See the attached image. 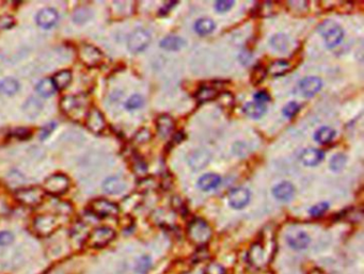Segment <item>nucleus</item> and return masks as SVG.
<instances>
[{"instance_id": "obj_35", "label": "nucleus", "mask_w": 364, "mask_h": 274, "mask_svg": "<svg viewBox=\"0 0 364 274\" xmlns=\"http://www.w3.org/2000/svg\"><path fill=\"white\" fill-rule=\"evenodd\" d=\"M345 164H346V157L342 155V154H337V155H335L331 159V161H330V169L336 172V171L342 170Z\"/></svg>"}, {"instance_id": "obj_11", "label": "nucleus", "mask_w": 364, "mask_h": 274, "mask_svg": "<svg viewBox=\"0 0 364 274\" xmlns=\"http://www.w3.org/2000/svg\"><path fill=\"white\" fill-rule=\"evenodd\" d=\"M86 125L90 131L94 133H100L106 127L105 117L98 109L92 108L88 112Z\"/></svg>"}, {"instance_id": "obj_5", "label": "nucleus", "mask_w": 364, "mask_h": 274, "mask_svg": "<svg viewBox=\"0 0 364 274\" xmlns=\"http://www.w3.org/2000/svg\"><path fill=\"white\" fill-rule=\"evenodd\" d=\"M45 192L39 187H30L20 189L15 193V199L27 207H37L44 201Z\"/></svg>"}, {"instance_id": "obj_43", "label": "nucleus", "mask_w": 364, "mask_h": 274, "mask_svg": "<svg viewBox=\"0 0 364 274\" xmlns=\"http://www.w3.org/2000/svg\"><path fill=\"white\" fill-rule=\"evenodd\" d=\"M133 169H134V172L136 173L138 176L146 175L147 171H148L147 165L145 164V161H142L141 159H136L134 161Z\"/></svg>"}, {"instance_id": "obj_9", "label": "nucleus", "mask_w": 364, "mask_h": 274, "mask_svg": "<svg viewBox=\"0 0 364 274\" xmlns=\"http://www.w3.org/2000/svg\"><path fill=\"white\" fill-rule=\"evenodd\" d=\"M90 208L95 216L100 218L114 217L120 212V208H118L116 204L105 199H97L93 201L90 205Z\"/></svg>"}, {"instance_id": "obj_49", "label": "nucleus", "mask_w": 364, "mask_h": 274, "mask_svg": "<svg viewBox=\"0 0 364 274\" xmlns=\"http://www.w3.org/2000/svg\"><path fill=\"white\" fill-rule=\"evenodd\" d=\"M208 252L206 249H201L200 251H198L193 256V260L196 262H200L201 260H205L208 258Z\"/></svg>"}, {"instance_id": "obj_12", "label": "nucleus", "mask_w": 364, "mask_h": 274, "mask_svg": "<svg viewBox=\"0 0 364 274\" xmlns=\"http://www.w3.org/2000/svg\"><path fill=\"white\" fill-rule=\"evenodd\" d=\"M250 201V192L245 188H236L228 193V203L235 209L247 206Z\"/></svg>"}, {"instance_id": "obj_33", "label": "nucleus", "mask_w": 364, "mask_h": 274, "mask_svg": "<svg viewBox=\"0 0 364 274\" xmlns=\"http://www.w3.org/2000/svg\"><path fill=\"white\" fill-rule=\"evenodd\" d=\"M25 110H26V113L29 116L35 117L38 114H40L41 110H42V105H41V102L38 99L30 98L26 102V105H25Z\"/></svg>"}, {"instance_id": "obj_10", "label": "nucleus", "mask_w": 364, "mask_h": 274, "mask_svg": "<svg viewBox=\"0 0 364 274\" xmlns=\"http://www.w3.org/2000/svg\"><path fill=\"white\" fill-rule=\"evenodd\" d=\"M151 42L150 33L145 29L135 30L129 38V49L134 54H137L146 49Z\"/></svg>"}, {"instance_id": "obj_45", "label": "nucleus", "mask_w": 364, "mask_h": 274, "mask_svg": "<svg viewBox=\"0 0 364 274\" xmlns=\"http://www.w3.org/2000/svg\"><path fill=\"white\" fill-rule=\"evenodd\" d=\"M234 5V2H232V0H230V2H226V0H221V2H217L215 7H216V10L220 13H223V12H226L227 10H230V9L233 7Z\"/></svg>"}, {"instance_id": "obj_47", "label": "nucleus", "mask_w": 364, "mask_h": 274, "mask_svg": "<svg viewBox=\"0 0 364 274\" xmlns=\"http://www.w3.org/2000/svg\"><path fill=\"white\" fill-rule=\"evenodd\" d=\"M141 189H145V190H150V189H153V188H155L157 186L156 182L154 181L153 178H147V179H142V181L140 182L139 184Z\"/></svg>"}, {"instance_id": "obj_6", "label": "nucleus", "mask_w": 364, "mask_h": 274, "mask_svg": "<svg viewBox=\"0 0 364 274\" xmlns=\"http://www.w3.org/2000/svg\"><path fill=\"white\" fill-rule=\"evenodd\" d=\"M115 237V232L110 227L101 226L93 229L87 237V244L92 249H101L111 242Z\"/></svg>"}, {"instance_id": "obj_4", "label": "nucleus", "mask_w": 364, "mask_h": 274, "mask_svg": "<svg viewBox=\"0 0 364 274\" xmlns=\"http://www.w3.org/2000/svg\"><path fill=\"white\" fill-rule=\"evenodd\" d=\"M319 33L325 39L326 44L329 48H333L337 46L343 40L344 32L340 25H337L333 21H326L321 23L318 27Z\"/></svg>"}, {"instance_id": "obj_28", "label": "nucleus", "mask_w": 364, "mask_h": 274, "mask_svg": "<svg viewBox=\"0 0 364 274\" xmlns=\"http://www.w3.org/2000/svg\"><path fill=\"white\" fill-rule=\"evenodd\" d=\"M214 29H215V23L209 19H201L197 21L196 25H194V30H196L200 36H207V34L213 32Z\"/></svg>"}, {"instance_id": "obj_27", "label": "nucleus", "mask_w": 364, "mask_h": 274, "mask_svg": "<svg viewBox=\"0 0 364 274\" xmlns=\"http://www.w3.org/2000/svg\"><path fill=\"white\" fill-rule=\"evenodd\" d=\"M185 45V42L180 37H167L162 42H160V46L166 50H180Z\"/></svg>"}, {"instance_id": "obj_17", "label": "nucleus", "mask_w": 364, "mask_h": 274, "mask_svg": "<svg viewBox=\"0 0 364 274\" xmlns=\"http://www.w3.org/2000/svg\"><path fill=\"white\" fill-rule=\"evenodd\" d=\"M210 159V154L204 150L194 151L188 157V162L192 169L200 170L204 168Z\"/></svg>"}, {"instance_id": "obj_1", "label": "nucleus", "mask_w": 364, "mask_h": 274, "mask_svg": "<svg viewBox=\"0 0 364 274\" xmlns=\"http://www.w3.org/2000/svg\"><path fill=\"white\" fill-rule=\"evenodd\" d=\"M275 253V244L266 245L265 242H256L248 253L249 262L256 268H264L272 261Z\"/></svg>"}, {"instance_id": "obj_18", "label": "nucleus", "mask_w": 364, "mask_h": 274, "mask_svg": "<svg viewBox=\"0 0 364 274\" xmlns=\"http://www.w3.org/2000/svg\"><path fill=\"white\" fill-rule=\"evenodd\" d=\"M287 243L295 250H303L310 243V237L304 232H296L287 236Z\"/></svg>"}, {"instance_id": "obj_15", "label": "nucleus", "mask_w": 364, "mask_h": 274, "mask_svg": "<svg viewBox=\"0 0 364 274\" xmlns=\"http://www.w3.org/2000/svg\"><path fill=\"white\" fill-rule=\"evenodd\" d=\"M126 181L121 176L108 177L103 184V189L108 194H118L125 190Z\"/></svg>"}, {"instance_id": "obj_14", "label": "nucleus", "mask_w": 364, "mask_h": 274, "mask_svg": "<svg viewBox=\"0 0 364 274\" xmlns=\"http://www.w3.org/2000/svg\"><path fill=\"white\" fill-rule=\"evenodd\" d=\"M58 13L55 9L46 8L44 10H41L37 15V23L40 27L48 29L57 23Z\"/></svg>"}, {"instance_id": "obj_29", "label": "nucleus", "mask_w": 364, "mask_h": 274, "mask_svg": "<svg viewBox=\"0 0 364 274\" xmlns=\"http://www.w3.org/2000/svg\"><path fill=\"white\" fill-rule=\"evenodd\" d=\"M37 91L40 94V95L44 96V97H49L52 96L53 94L56 91V87L53 82L52 79L49 78H45L43 80H41L38 84H37Z\"/></svg>"}, {"instance_id": "obj_21", "label": "nucleus", "mask_w": 364, "mask_h": 274, "mask_svg": "<svg viewBox=\"0 0 364 274\" xmlns=\"http://www.w3.org/2000/svg\"><path fill=\"white\" fill-rule=\"evenodd\" d=\"M294 192H295L294 187L290 183L279 184L274 188V190H273L275 198L277 200H280V201H289V200H291L292 196L294 195Z\"/></svg>"}, {"instance_id": "obj_31", "label": "nucleus", "mask_w": 364, "mask_h": 274, "mask_svg": "<svg viewBox=\"0 0 364 274\" xmlns=\"http://www.w3.org/2000/svg\"><path fill=\"white\" fill-rule=\"evenodd\" d=\"M334 134H335V131L332 129V128L324 126V127L319 128V129L315 132L314 139L320 144H326L333 139Z\"/></svg>"}, {"instance_id": "obj_24", "label": "nucleus", "mask_w": 364, "mask_h": 274, "mask_svg": "<svg viewBox=\"0 0 364 274\" xmlns=\"http://www.w3.org/2000/svg\"><path fill=\"white\" fill-rule=\"evenodd\" d=\"M244 111L248 114L249 116L253 118H259L263 116L266 112V106L265 104H262V102H247L246 106L244 107Z\"/></svg>"}, {"instance_id": "obj_32", "label": "nucleus", "mask_w": 364, "mask_h": 274, "mask_svg": "<svg viewBox=\"0 0 364 274\" xmlns=\"http://www.w3.org/2000/svg\"><path fill=\"white\" fill-rule=\"evenodd\" d=\"M270 44L273 45V47H275L278 50H285L289 47L290 44V40L287 38L285 34H276V36L273 37V39L270 40Z\"/></svg>"}, {"instance_id": "obj_13", "label": "nucleus", "mask_w": 364, "mask_h": 274, "mask_svg": "<svg viewBox=\"0 0 364 274\" xmlns=\"http://www.w3.org/2000/svg\"><path fill=\"white\" fill-rule=\"evenodd\" d=\"M321 85H323V82L317 77H307L300 81L299 83V91L302 94L303 96L307 97H311L321 89Z\"/></svg>"}, {"instance_id": "obj_25", "label": "nucleus", "mask_w": 364, "mask_h": 274, "mask_svg": "<svg viewBox=\"0 0 364 274\" xmlns=\"http://www.w3.org/2000/svg\"><path fill=\"white\" fill-rule=\"evenodd\" d=\"M56 89H59V90H62L64 88H66L67 85H69L72 81V73L70 71L67 70H64V71H61L57 73L54 78L52 79Z\"/></svg>"}, {"instance_id": "obj_48", "label": "nucleus", "mask_w": 364, "mask_h": 274, "mask_svg": "<svg viewBox=\"0 0 364 274\" xmlns=\"http://www.w3.org/2000/svg\"><path fill=\"white\" fill-rule=\"evenodd\" d=\"M289 7L292 9V10H296V11H307L308 9V4L304 3V2H292L289 4Z\"/></svg>"}, {"instance_id": "obj_30", "label": "nucleus", "mask_w": 364, "mask_h": 274, "mask_svg": "<svg viewBox=\"0 0 364 274\" xmlns=\"http://www.w3.org/2000/svg\"><path fill=\"white\" fill-rule=\"evenodd\" d=\"M20 84L13 78H5L0 81V93L6 95H13L19 91Z\"/></svg>"}, {"instance_id": "obj_53", "label": "nucleus", "mask_w": 364, "mask_h": 274, "mask_svg": "<svg viewBox=\"0 0 364 274\" xmlns=\"http://www.w3.org/2000/svg\"><path fill=\"white\" fill-rule=\"evenodd\" d=\"M183 139H184V134L182 132H179V133L174 135V142H176V143L181 142Z\"/></svg>"}, {"instance_id": "obj_38", "label": "nucleus", "mask_w": 364, "mask_h": 274, "mask_svg": "<svg viewBox=\"0 0 364 274\" xmlns=\"http://www.w3.org/2000/svg\"><path fill=\"white\" fill-rule=\"evenodd\" d=\"M150 267H151V259H150L149 256H142V257H140L137 260L136 270H137L138 273L143 274V273L148 272Z\"/></svg>"}, {"instance_id": "obj_23", "label": "nucleus", "mask_w": 364, "mask_h": 274, "mask_svg": "<svg viewBox=\"0 0 364 274\" xmlns=\"http://www.w3.org/2000/svg\"><path fill=\"white\" fill-rule=\"evenodd\" d=\"M290 68H291V64L287 61H285V60H276V61H274L268 66L267 72L270 76L279 77V76H282L285 73L289 72Z\"/></svg>"}, {"instance_id": "obj_46", "label": "nucleus", "mask_w": 364, "mask_h": 274, "mask_svg": "<svg viewBox=\"0 0 364 274\" xmlns=\"http://www.w3.org/2000/svg\"><path fill=\"white\" fill-rule=\"evenodd\" d=\"M275 10V5L273 3H264L260 7V14L262 16L272 15Z\"/></svg>"}, {"instance_id": "obj_7", "label": "nucleus", "mask_w": 364, "mask_h": 274, "mask_svg": "<svg viewBox=\"0 0 364 274\" xmlns=\"http://www.w3.org/2000/svg\"><path fill=\"white\" fill-rule=\"evenodd\" d=\"M70 179L64 174H54L49 176L43 186L44 192L52 195H61L69 189Z\"/></svg>"}, {"instance_id": "obj_20", "label": "nucleus", "mask_w": 364, "mask_h": 274, "mask_svg": "<svg viewBox=\"0 0 364 274\" xmlns=\"http://www.w3.org/2000/svg\"><path fill=\"white\" fill-rule=\"evenodd\" d=\"M221 184V177L217 174H205L199 178L198 187L203 191H209L215 189Z\"/></svg>"}, {"instance_id": "obj_42", "label": "nucleus", "mask_w": 364, "mask_h": 274, "mask_svg": "<svg viewBox=\"0 0 364 274\" xmlns=\"http://www.w3.org/2000/svg\"><path fill=\"white\" fill-rule=\"evenodd\" d=\"M14 235L8 230H3L0 232V246H8L11 245L14 242Z\"/></svg>"}, {"instance_id": "obj_34", "label": "nucleus", "mask_w": 364, "mask_h": 274, "mask_svg": "<svg viewBox=\"0 0 364 274\" xmlns=\"http://www.w3.org/2000/svg\"><path fill=\"white\" fill-rule=\"evenodd\" d=\"M234 96L230 92H223L218 96L219 106L225 110L232 109L234 106Z\"/></svg>"}, {"instance_id": "obj_54", "label": "nucleus", "mask_w": 364, "mask_h": 274, "mask_svg": "<svg viewBox=\"0 0 364 274\" xmlns=\"http://www.w3.org/2000/svg\"><path fill=\"white\" fill-rule=\"evenodd\" d=\"M309 274H326L324 271H321L319 269H313L310 271Z\"/></svg>"}, {"instance_id": "obj_16", "label": "nucleus", "mask_w": 364, "mask_h": 274, "mask_svg": "<svg viewBox=\"0 0 364 274\" xmlns=\"http://www.w3.org/2000/svg\"><path fill=\"white\" fill-rule=\"evenodd\" d=\"M324 157H325L324 153L317 149H307L304 150L300 155L302 164L308 167L317 166L324 160Z\"/></svg>"}, {"instance_id": "obj_22", "label": "nucleus", "mask_w": 364, "mask_h": 274, "mask_svg": "<svg viewBox=\"0 0 364 274\" xmlns=\"http://www.w3.org/2000/svg\"><path fill=\"white\" fill-rule=\"evenodd\" d=\"M173 128H174V122L171 116L163 114L157 118V129L159 134L162 135L163 138H166V136L170 134L171 131L173 130Z\"/></svg>"}, {"instance_id": "obj_26", "label": "nucleus", "mask_w": 364, "mask_h": 274, "mask_svg": "<svg viewBox=\"0 0 364 274\" xmlns=\"http://www.w3.org/2000/svg\"><path fill=\"white\" fill-rule=\"evenodd\" d=\"M217 96H218V91L213 87H203L196 93V98L200 104L213 100Z\"/></svg>"}, {"instance_id": "obj_8", "label": "nucleus", "mask_w": 364, "mask_h": 274, "mask_svg": "<svg viewBox=\"0 0 364 274\" xmlns=\"http://www.w3.org/2000/svg\"><path fill=\"white\" fill-rule=\"evenodd\" d=\"M78 57L80 61L88 67L99 65L104 58L98 48L90 44H82L78 48Z\"/></svg>"}, {"instance_id": "obj_36", "label": "nucleus", "mask_w": 364, "mask_h": 274, "mask_svg": "<svg viewBox=\"0 0 364 274\" xmlns=\"http://www.w3.org/2000/svg\"><path fill=\"white\" fill-rule=\"evenodd\" d=\"M265 76H266L265 68L263 66L259 65V66H257L255 68V70H253V72L251 74V81H252V83L259 84V83H261L262 81L264 80Z\"/></svg>"}, {"instance_id": "obj_2", "label": "nucleus", "mask_w": 364, "mask_h": 274, "mask_svg": "<svg viewBox=\"0 0 364 274\" xmlns=\"http://www.w3.org/2000/svg\"><path fill=\"white\" fill-rule=\"evenodd\" d=\"M61 226V221L59 217L52 213L39 215L33 220V230L39 237H48L53 235Z\"/></svg>"}, {"instance_id": "obj_44", "label": "nucleus", "mask_w": 364, "mask_h": 274, "mask_svg": "<svg viewBox=\"0 0 364 274\" xmlns=\"http://www.w3.org/2000/svg\"><path fill=\"white\" fill-rule=\"evenodd\" d=\"M150 139H151V132L148 129H146V128H143V129L139 130L136 133V135H135V141H136L137 143H146Z\"/></svg>"}, {"instance_id": "obj_37", "label": "nucleus", "mask_w": 364, "mask_h": 274, "mask_svg": "<svg viewBox=\"0 0 364 274\" xmlns=\"http://www.w3.org/2000/svg\"><path fill=\"white\" fill-rule=\"evenodd\" d=\"M143 102H145L143 97L139 95V94H135V95H133L128 101H126V108L130 110L138 109L143 106Z\"/></svg>"}, {"instance_id": "obj_52", "label": "nucleus", "mask_w": 364, "mask_h": 274, "mask_svg": "<svg viewBox=\"0 0 364 274\" xmlns=\"http://www.w3.org/2000/svg\"><path fill=\"white\" fill-rule=\"evenodd\" d=\"M255 99L258 102H262V104H265V102L268 101L270 98H269V95H268V94L266 92H259V93L256 94Z\"/></svg>"}, {"instance_id": "obj_39", "label": "nucleus", "mask_w": 364, "mask_h": 274, "mask_svg": "<svg viewBox=\"0 0 364 274\" xmlns=\"http://www.w3.org/2000/svg\"><path fill=\"white\" fill-rule=\"evenodd\" d=\"M226 271L222 264L218 262H210L204 270V274H225Z\"/></svg>"}, {"instance_id": "obj_51", "label": "nucleus", "mask_w": 364, "mask_h": 274, "mask_svg": "<svg viewBox=\"0 0 364 274\" xmlns=\"http://www.w3.org/2000/svg\"><path fill=\"white\" fill-rule=\"evenodd\" d=\"M14 24L12 17L9 16H4L0 17V28H9Z\"/></svg>"}, {"instance_id": "obj_3", "label": "nucleus", "mask_w": 364, "mask_h": 274, "mask_svg": "<svg viewBox=\"0 0 364 274\" xmlns=\"http://www.w3.org/2000/svg\"><path fill=\"white\" fill-rule=\"evenodd\" d=\"M211 235H213V232H211L210 226L201 219L193 220L188 225L187 236L193 244L201 246L206 244L210 240Z\"/></svg>"}, {"instance_id": "obj_40", "label": "nucleus", "mask_w": 364, "mask_h": 274, "mask_svg": "<svg viewBox=\"0 0 364 274\" xmlns=\"http://www.w3.org/2000/svg\"><path fill=\"white\" fill-rule=\"evenodd\" d=\"M299 109H300V107L297 102L291 101L283 108V114L286 117H293L294 115H296V113L298 112Z\"/></svg>"}, {"instance_id": "obj_50", "label": "nucleus", "mask_w": 364, "mask_h": 274, "mask_svg": "<svg viewBox=\"0 0 364 274\" xmlns=\"http://www.w3.org/2000/svg\"><path fill=\"white\" fill-rule=\"evenodd\" d=\"M55 127H56V124H55V123L47 124L45 127H43V129H42L41 134H40L41 139H45V138H47V136H48L50 133L53 132V130H54V128H55Z\"/></svg>"}, {"instance_id": "obj_19", "label": "nucleus", "mask_w": 364, "mask_h": 274, "mask_svg": "<svg viewBox=\"0 0 364 274\" xmlns=\"http://www.w3.org/2000/svg\"><path fill=\"white\" fill-rule=\"evenodd\" d=\"M83 105L82 98L77 96H65L60 101L61 110L65 114H72L75 110H79Z\"/></svg>"}, {"instance_id": "obj_41", "label": "nucleus", "mask_w": 364, "mask_h": 274, "mask_svg": "<svg viewBox=\"0 0 364 274\" xmlns=\"http://www.w3.org/2000/svg\"><path fill=\"white\" fill-rule=\"evenodd\" d=\"M328 204L327 203H319L317 205H315V206H313L311 209H310V215L312 217H320L323 216L324 213L327 211L328 209Z\"/></svg>"}]
</instances>
